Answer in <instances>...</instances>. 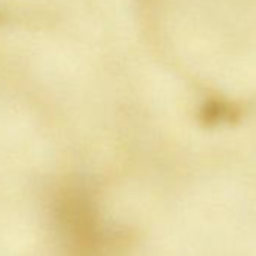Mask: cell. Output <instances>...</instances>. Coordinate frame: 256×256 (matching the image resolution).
<instances>
[{
    "label": "cell",
    "mask_w": 256,
    "mask_h": 256,
    "mask_svg": "<svg viewBox=\"0 0 256 256\" xmlns=\"http://www.w3.org/2000/svg\"><path fill=\"white\" fill-rule=\"evenodd\" d=\"M84 190L68 188L56 200V220L71 256H96L98 228Z\"/></svg>",
    "instance_id": "6da1fadb"
}]
</instances>
